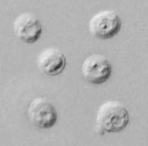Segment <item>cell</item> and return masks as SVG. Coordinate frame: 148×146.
Segmentation results:
<instances>
[{
	"mask_svg": "<svg viewBox=\"0 0 148 146\" xmlns=\"http://www.w3.org/2000/svg\"><path fill=\"white\" fill-rule=\"evenodd\" d=\"M130 117L125 106L117 101H109L100 107L97 114V127L100 134L119 132L129 123Z\"/></svg>",
	"mask_w": 148,
	"mask_h": 146,
	"instance_id": "6da1fadb",
	"label": "cell"
},
{
	"mask_svg": "<svg viewBox=\"0 0 148 146\" xmlns=\"http://www.w3.org/2000/svg\"><path fill=\"white\" fill-rule=\"evenodd\" d=\"M121 20L119 15L112 10H105L95 15L89 22V30L96 38L107 40L119 33Z\"/></svg>",
	"mask_w": 148,
	"mask_h": 146,
	"instance_id": "7a4b0ae2",
	"label": "cell"
},
{
	"mask_svg": "<svg viewBox=\"0 0 148 146\" xmlns=\"http://www.w3.org/2000/svg\"><path fill=\"white\" fill-rule=\"evenodd\" d=\"M30 121L41 129H49L55 125L58 112L50 102L44 98H36L31 102L28 109Z\"/></svg>",
	"mask_w": 148,
	"mask_h": 146,
	"instance_id": "3957f363",
	"label": "cell"
},
{
	"mask_svg": "<svg viewBox=\"0 0 148 146\" xmlns=\"http://www.w3.org/2000/svg\"><path fill=\"white\" fill-rule=\"evenodd\" d=\"M84 78L93 84H100L109 79L112 72L110 61L103 56L94 55L88 57L82 66Z\"/></svg>",
	"mask_w": 148,
	"mask_h": 146,
	"instance_id": "277c9868",
	"label": "cell"
},
{
	"mask_svg": "<svg viewBox=\"0 0 148 146\" xmlns=\"http://www.w3.org/2000/svg\"><path fill=\"white\" fill-rule=\"evenodd\" d=\"M14 29L17 36L26 43L37 42L42 34V25L34 15L24 13L17 17L14 23Z\"/></svg>",
	"mask_w": 148,
	"mask_h": 146,
	"instance_id": "5b68a950",
	"label": "cell"
},
{
	"mask_svg": "<svg viewBox=\"0 0 148 146\" xmlns=\"http://www.w3.org/2000/svg\"><path fill=\"white\" fill-rule=\"evenodd\" d=\"M39 67L45 75L54 76L64 71L66 58L62 52L56 49H49L40 55Z\"/></svg>",
	"mask_w": 148,
	"mask_h": 146,
	"instance_id": "8992f818",
	"label": "cell"
}]
</instances>
